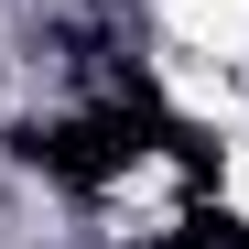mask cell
<instances>
[{
  "mask_svg": "<svg viewBox=\"0 0 249 249\" xmlns=\"http://www.w3.org/2000/svg\"><path fill=\"white\" fill-rule=\"evenodd\" d=\"M22 162H44L54 184H119L141 162L130 108H119V119H65V130H22Z\"/></svg>",
  "mask_w": 249,
  "mask_h": 249,
  "instance_id": "1",
  "label": "cell"
},
{
  "mask_svg": "<svg viewBox=\"0 0 249 249\" xmlns=\"http://www.w3.org/2000/svg\"><path fill=\"white\" fill-rule=\"evenodd\" d=\"M174 249H249V228L228 217V206H184V228H174Z\"/></svg>",
  "mask_w": 249,
  "mask_h": 249,
  "instance_id": "2",
  "label": "cell"
}]
</instances>
